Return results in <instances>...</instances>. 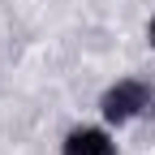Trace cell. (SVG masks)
Returning <instances> with one entry per match:
<instances>
[{
	"label": "cell",
	"instance_id": "obj_1",
	"mask_svg": "<svg viewBox=\"0 0 155 155\" xmlns=\"http://www.w3.org/2000/svg\"><path fill=\"white\" fill-rule=\"evenodd\" d=\"M151 99H155V95H151L147 82H138V78H121L116 86L104 91L99 112H104V121H108V125H125V121H134L138 112H147Z\"/></svg>",
	"mask_w": 155,
	"mask_h": 155
},
{
	"label": "cell",
	"instance_id": "obj_2",
	"mask_svg": "<svg viewBox=\"0 0 155 155\" xmlns=\"http://www.w3.org/2000/svg\"><path fill=\"white\" fill-rule=\"evenodd\" d=\"M65 155H116V142L108 138V129L99 125H78L65 134Z\"/></svg>",
	"mask_w": 155,
	"mask_h": 155
},
{
	"label": "cell",
	"instance_id": "obj_3",
	"mask_svg": "<svg viewBox=\"0 0 155 155\" xmlns=\"http://www.w3.org/2000/svg\"><path fill=\"white\" fill-rule=\"evenodd\" d=\"M147 43L155 48V17H151V26H147Z\"/></svg>",
	"mask_w": 155,
	"mask_h": 155
}]
</instances>
